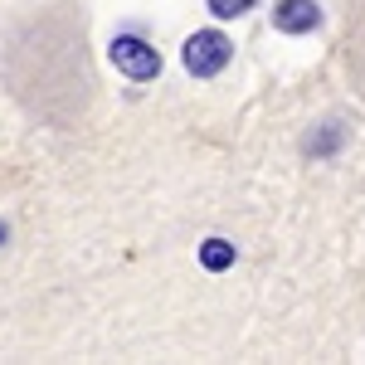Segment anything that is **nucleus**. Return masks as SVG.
Listing matches in <instances>:
<instances>
[{"mask_svg": "<svg viewBox=\"0 0 365 365\" xmlns=\"http://www.w3.org/2000/svg\"><path fill=\"white\" fill-rule=\"evenodd\" d=\"M108 58H113V68L122 78H132V83H151L156 73H161V54L137 39V34H117L113 44H108Z\"/></svg>", "mask_w": 365, "mask_h": 365, "instance_id": "nucleus-1", "label": "nucleus"}, {"mask_svg": "<svg viewBox=\"0 0 365 365\" xmlns=\"http://www.w3.org/2000/svg\"><path fill=\"white\" fill-rule=\"evenodd\" d=\"M180 58H185V68H190L195 78H215L229 58H234V44H229L220 29H195V34L185 39V54Z\"/></svg>", "mask_w": 365, "mask_h": 365, "instance_id": "nucleus-2", "label": "nucleus"}, {"mask_svg": "<svg viewBox=\"0 0 365 365\" xmlns=\"http://www.w3.org/2000/svg\"><path fill=\"white\" fill-rule=\"evenodd\" d=\"M273 25L282 34H307V29L322 25V5L317 0H278L273 5Z\"/></svg>", "mask_w": 365, "mask_h": 365, "instance_id": "nucleus-3", "label": "nucleus"}, {"mask_svg": "<svg viewBox=\"0 0 365 365\" xmlns=\"http://www.w3.org/2000/svg\"><path fill=\"white\" fill-rule=\"evenodd\" d=\"M200 263H205L210 273L234 268V244H229V239H205V244H200Z\"/></svg>", "mask_w": 365, "mask_h": 365, "instance_id": "nucleus-4", "label": "nucleus"}, {"mask_svg": "<svg viewBox=\"0 0 365 365\" xmlns=\"http://www.w3.org/2000/svg\"><path fill=\"white\" fill-rule=\"evenodd\" d=\"M253 0H210V15L215 20H239V15H249Z\"/></svg>", "mask_w": 365, "mask_h": 365, "instance_id": "nucleus-5", "label": "nucleus"}, {"mask_svg": "<svg viewBox=\"0 0 365 365\" xmlns=\"http://www.w3.org/2000/svg\"><path fill=\"white\" fill-rule=\"evenodd\" d=\"M0 239H5V225H0Z\"/></svg>", "mask_w": 365, "mask_h": 365, "instance_id": "nucleus-6", "label": "nucleus"}]
</instances>
